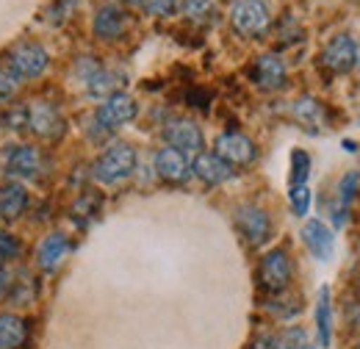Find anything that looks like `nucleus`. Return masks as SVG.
Instances as JSON below:
<instances>
[{
  "label": "nucleus",
  "mask_w": 360,
  "mask_h": 349,
  "mask_svg": "<svg viewBox=\"0 0 360 349\" xmlns=\"http://www.w3.org/2000/svg\"><path fill=\"white\" fill-rule=\"evenodd\" d=\"M136 170V150L125 141L111 144L91 167V177L103 186H117L122 180H128Z\"/></svg>",
  "instance_id": "nucleus-1"
},
{
  "label": "nucleus",
  "mask_w": 360,
  "mask_h": 349,
  "mask_svg": "<svg viewBox=\"0 0 360 349\" xmlns=\"http://www.w3.org/2000/svg\"><path fill=\"white\" fill-rule=\"evenodd\" d=\"M25 128L39 139H61L67 133V120L58 111V106L47 100H34L25 106Z\"/></svg>",
  "instance_id": "nucleus-2"
},
{
  "label": "nucleus",
  "mask_w": 360,
  "mask_h": 349,
  "mask_svg": "<svg viewBox=\"0 0 360 349\" xmlns=\"http://www.w3.org/2000/svg\"><path fill=\"white\" fill-rule=\"evenodd\" d=\"M47 64H50V56L39 42H17L8 50V61H6V67L17 78H28V81L39 78L47 70Z\"/></svg>",
  "instance_id": "nucleus-3"
},
{
  "label": "nucleus",
  "mask_w": 360,
  "mask_h": 349,
  "mask_svg": "<svg viewBox=\"0 0 360 349\" xmlns=\"http://www.w3.org/2000/svg\"><path fill=\"white\" fill-rule=\"evenodd\" d=\"M230 23H233V31L241 37H261L266 34L271 23L269 6L264 0H238L230 11Z\"/></svg>",
  "instance_id": "nucleus-4"
},
{
  "label": "nucleus",
  "mask_w": 360,
  "mask_h": 349,
  "mask_svg": "<svg viewBox=\"0 0 360 349\" xmlns=\"http://www.w3.org/2000/svg\"><path fill=\"white\" fill-rule=\"evenodd\" d=\"M258 280H261V288L269 291V294L285 291L288 283H291V261H288V253H285V250H269V253L261 258Z\"/></svg>",
  "instance_id": "nucleus-5"
},
{
  "label": "nucleus",
  "mask_w": 360,
  "mask_h": 349,
  "mask_svg": "<svg viewBox=\"0 0 360 349\" xmlns=\"http://www.w3.org/2000/svg\"><path fill=\"white\" fill-rule=\"evenodd\" d=\"M42 167V153L31 144H14L3 153V172L8 177H39Z\"/></svg>",
  "instance_id": "nucleus-6"
},
{
  "label": "nucleus",
  "mask_w": 360,
  "mask_h": 349,
  "mask_svg": "<svg viewBox=\"0 0 360 349\" xmlns=\"http://www.w3.org/2000/svg\"><path fill=\"white\" fill-rule=\"evenodd\" d=\"M136 111H139V106H136L134 97L117 91V94H111V97L103 100V106H100L97 114H94V122H97L103 131H114V128H120V125H128L136 117Z\"/></svg>",
  "instance_id": "nucleus-7"
},
{
  "label": "nucleus",
  "mask_w": 360,
  "mask_h": 349,
  "mask_svg": "<svg viewBox=\"0 0 360 349\" xmlns=\"http://www.w3.org/2000/svg\"><path fill=\"white\" fill-rule=\"evenodd\" d=\"M236 224H238L241 236H244L250 244L261 247V244L269 241L271 219L264 208H258V205H241V208H236Z\"/></svg>",
  "instance_id": "nucleus-8"
},
{
  "label": "nucleus",
  "mask_w": 360,
  "mask_h": 349,
  "mask_svg": "<svg viewBox=\"0 0 360 349\" xmlns=\"http://www.w3.org/2000/svg\"><path fill=\"white\" fill-rule=\"evenodd\" d=\"M255 141L238 131H227L217 139V156L227 161L230 167H244L255 161Z\"/></svg>",
  "instance_id": "nucleus-9"
},
{
  "label": "nucleus",
  "mask_w": 360,
  "mask_h": 349,
  "mask_svg": "<svg viewBox=\"0 0 360 349\" xmlns=\"http://www.w3.org/2000/svg\"><path fill=\"white\" fill-rule=\"evenodd\" d=\"M164 139H167V147L178 150V153H191L197 156L202 150V131L197 128V122L191 120H172L164 125Z\"/></svg>",
  "instance_id": "nucleus-10"
},
{
  "label": "nucleus",
  "mask_w": 360,
  "mask_h": 349,
  "mask_svg": "<svg viewBox=\"0 0 360 349\" xmlns=\"http://www.w3.org/2000/svg\"><path fill=\"white\" fill-rule=\"evenodd\" d=\"M250 75H252V81L264 89V91H277V89L285 87V81H288L285 61L280 56H274V53H266V56L255 58Z\"/></svg>",
  "instance_id": "nucleus-11"
},
{
  "label": "nucleus",
  "mask_w": 360,
  "mask_h": 349,
  "mask_svg": "<svg viewBox=\"0 0 360 349\" xmlns=\"http://www.w3.org/2000/svg\"><path fill=\"white\" fill-rule=\"evenodd\" d=\"M321 61L333 72H349L358 64V42L349 34H338L333 42L324 47Z\"/></svg>",
  "instance_id": "nucleus-12"
},
{
  "label": "nucleus",
  "mask_w": 360,
  "mask_h": 349,
  "mask_svg": "<svg viewBox=\"0 0 360 349\" xmlns=\"http://www.w3.org/2000/svg\"><path fill=\"white\" fill-rule=\"evenodd\" d=\"M91 28H94V37H97V39L114 42V39H120V37L125 34V28H128V14H125L117 3H105V6L97 8Z\"/></svg>",
  "instance_id": "nucleus-13"
},
{
  "label": "nucleus",
  "mask_w": 360,
  "mask_h": 349,
  "mask_svg": "<svg viewBox=\"0 0 360 349\" xmlns=\"http://www.w3.org/2000/svg\"><path fill=\"white\" fill-rule=\"evenodd\" d=\"M302 241L305 247L314 253V258L319 261H330L333 253H335V239H333V230L319 222V219H308L305 227H302Z\"/></svg>",
  "instance_id": "nucleus-14"
},
{
  "label": "nucleus",
  "mask_w": 360,
  "mask_h": 349,
  "mask_svg": "<svg viewBox=\"0 0 360 349\" xmlns=\"http://www.w3.org/2000/svg\"><path fill=\"white\" fill-rule=\"evenodd\" d=\"M191 172L197 174L200 180L211 183V186H219V183H227L233 177V167L222 161L217 153H197L194 164H191Z\"/></svg>",
  "instance_id": "nucleus-15"
},
{
  "label": "nucleus",
  "mask_w": 360,
  "mask_h": 349,
  "mask_svg": "<svg viewBox=\"0 0 360 349\" xmlns=\"http://www.w3.org/2000/svg\"><path fill=\"white\" fill-rule=\"evenodd\" d=\"M155 172L169 183H183L191 174V167H188L183 153L172 150V147H164V150L155 153Z\"/></svg>",
  "instance_id": "nucleus-16"
},
{
  "label": "nucleus",
  "mask_w": 360,
  "mask_h": 349,
  "mask_svg": "<svg viewBox=\"0 0 360 349\" xmlns=\"http://www.w3.org/2000/svg\"><path fill=\"white\" fill-rule=\"evenodd\" d=\"M28 208V191L20 183H6L0 186V219L3 222H14L22 217V211Z\"/></svg>",
  "instance_id": "nucleus-17"
},
{
  "label": "nucleus",
  "mask_w": 360,
  "mask_h": 349,
  "mask_svg": "<svg viewBox=\"0 0 360 349\" xmlns=\"http://www.w3.org/2000/svg\"><path fill=\"white\" fill-rule=\"evenodd\" d=\"M67 253H70V241H67V236H64V233H50L45 241L39 244L37 258H39V266H42L45 272H56V269L64 263Z\"/></svg>",
  "instance_id": "nucleus-18"
},
{
  "label": "nucleus",
  "mask_w": 360,
  "mask_h": 349,
  "mask_svg": "<svg viewBox=\"0 0 360 349\" xmlns=\"http://www.w3.org/2000/svg\"><path fill=\"white\" fill-rule=\"evenodd\" d=\"M28 341L25 319L14 313H0V349H20Z\"/></svg>",
  "instance_id": "nucleus-19"
},
{
  "label": "nucleus",
  "mask_w": 360,
  "mask_h": 349,
  "mask_svg": "<svg viewBox=\"0 0 360 349\" xmlns=\"http://www.w3.org/2000/svg\"><path fill=\"white\" fill-rule=\"evenodd\" d=\"M316 330H319V344L330 347L333 341V305H330V288L319 291V303H316Z\"/></svg>",
  "instance_id": "nucleus-20"
},
{
  "label": "nucleus",
  "mask_w": 360,
  "mask_h": 349,
  "mask_svg": "<svg viewBox=\"0 0 360 349\" xmlns=\"http://www.w3.org/2000/svg\"><path fill=\"white\" fill-rule=\"evenodd\" d=\"M358 186H360V172H347L341 177V183H338V205H335V224H344L347 208H349V203L358 194Z\"/></svg>",
  "instance_id": "nucleus-21"
},
{
  "label": "nucleus",
  "mask_w": 360,
  "mask_h": 349,
  "mask_svg": "<svg viewBox=\"0 0 360 349\" xmlns=\"http://www.w3.org/2000/svg\"><path fill=\"white\" fill-rule=\"evenodd\" d=\"M120 75L117 72H111V70H97L94 75H91L89 81H86V91H89L91 97H111V94H117L114 89L120 87Z\"/></svg>",
  "instance_id": "nucleus-22"
},
{
  "label": "nucleus",
  "mask_w": 360,
  "mask_h": 349,
  "mask_svg": "<svg viewBox=\"0 0 360 349\" xmlns=\"http://www.w3.org/2000/svg\"><path fill=\"white\" fill-rule=\"evenodd\" d=\"M294 114H297V120H300L305 128H311V131H319V125H321V120H324L321 106H319L316 100H311V97L297 100V103H294Z\"/></svg>",
  "instance_id": "nucleus-23"
},
{
  "label": "nucleus",
  "mask_w": 360,
  "mask_h": 349,
  "mask_svg": "<svg viewBox=\"0 0 360 349\" xmlns=\"http://www.w3.org/2000/svg\"><path fill=\"white\" fill-rule=\"evenodd\" d=\"M308 174H311V158L305 150H294L291 153V186H302L308 183Z\"/></svg>",
  "instance_id": "nucleus-24"
},
{
  "label": "nucleus",
  "mask_w": 360,
  "mask_h": 349,
  "mask_svg": "<svg viewBox=\"0 0 360 349\" xmlns=\"http://www.w3.org/2000/svg\"><path fill=\"white\" fill-rule=\"evenodd\" d=\"M308 338L302 327H285L277 338H274V349H305Z\"/></svg>",
  "instance_id": "nucleus-25"
},
{
  "label": "nucleus",
  "mask_w": 360,
  "mask_h": 349,
  "mask_svg": "<svg viewBox=\"0 0 360 349\" xmlns=\"http://www.w3.org/2000/svg\"><path fill=\"white\" fill-rule=\"evenodd\" d=\"M183 11L194 23H208L214 17V3L211 0H183Z\"/></svg>",
  "instance_id": "nucleus-26"
},
{
  "label": "nucleus",
  "mask_w": 360,
  "mask_h": 349,
  "mask_svg": "<svg viewBox=\"0 0 360 349\" xmlns=\"http://www.w3.org/2000/svg\"><path fill=\"white\" fill-rule=\"evenodd\" d=\"M291 208H294L297 217H308V208H311V189H308V183L291 186Z\"/></svg>",
  "instance_id": "nucleus-27"
},
{
  "label": "nucleus",
  "mask_w": 360,
  "mask_h": 349,
  "mask_svg": "<svg viewBox=\"0 0 360 349\" xmlns=\"http://www.w3.org/2000/svg\"><path fill=\"white\" fill-rule=\"evenodd\" d=\"M134 3H139L153 17H169L178 8V0H134Z\"/></svg>",
  "instance_id": "nucleus-28"
},
{
  "label": "nucleus",
  "mask_w": 360,
  "mask_h": 349,
  "mask_svg": "<svg viewBox=\"0 0 360 349\" xmlns=\"http://www.w3.org/2000/svg\"><path fill=\"white\" fill-rule=\"evenodd\" d=\"M17 81H20V78H17L8 67H0V103H8V100L17 94V89H20Z\"/></svg>",
  "instance_id": "nucleus-29"
},
{
  "label": "nucleus",
  "mask_w": 360,
  "mask_h": 349,
  "mask_svg": "<svg viewBox=\"0 0 360 349\" xmlns=\"http://www.w3.org/2000/svg\"><path fill=\"white\" fill-rule=\"evenodd\" d=\"M94 211H97V200L91 197V194H84L78 203H75V222H81V224H86V219L94 217Z\"/></svg>",
  "instance_id": "nucleus-30"
},
{
  "label": "nucleus",
  "mask_w": 360,
  "mask_h": 349,
  "mask_svg": "<svg viewBox=\"0 0 360 349\" xmlns=\"http://www.w3.org/2000/svg\"><path fill=\"white\" fill-rule=\"evenodd\" d=\"M20 255V241L11 236V233H6V230H0V261H8V258H17Z\"/></svg>",
  "instance_id": "nucleus-31"
},
{
  "label": "nucleus",
  "mask_w": 360,
  "mask_h": 349,
  "mask_svg": "<svg viewBox=\"0 0 360 349\" xmlns=\"http://www.w3.org/2000/svg\"><path fill=\"white\" fill-rule=\"evenodd\" d=\"M252 349H274V338H271V336H264V338H258V341L252 344Z\"/></svg>",
  "instance_id": "nucleus-32"
},
{
  "label": "nucleus",
  "mask_w": 360,
  "mask_h": 349,
  "mask_svg": "<svg viewBox=\"0 0 360 349\" xmlns=\"http://www.w3.org/2000/svg\"><path fill=\"white\" fill-rule=\"evenodd\" d=\"M6 288H11V274H8V272H3V269H0V294H3V291H6Z\"/></svg>",
  "instance_id": "nucleus-33"
},
{
  "label": "nucleus",
  "mask_w": 360,
  "mask_h": 349,
  "mask_svg": "<svg viewBox=\"0 0 360 349\" xmlns=\"http://www.w3.org/2000/svg\"><path fill=\"white\" fill-rule=\"evenodd\" d=\"M355 67H360V47H358V64H355Z\"/></svg>",
  "instance_id": "nucleus-34"
},
{
  "label": "nucleus",
  "mask_w": 360,
  "mask_h": 349,
  "mask_svg": "<svg viewBox=\"0 0 360 349\" xmlns=\"http://www.w3.org/2000/svg\"><path fill=\"white\" fill-rule=\"evenodd\" d=\"M305 349H316V347H311V344H305Z\"/></svg>",
  "instance_id": "nucleus-35"
},
{
  "label": "nucleus",
  "mask_w": 360,
  "mask_h": 349,
  "mask_svg": "<svg viewBox=\"0 0 360 349\" xmlns=\"http://www.w3.org/2000/svg\"><path fill=\"white\" fill-rule=\"evenodd\" d=\"M358 349H360V341H358Z\"/></svg>",
  "instance_id": "nucleus-36"
}]
</instances>
